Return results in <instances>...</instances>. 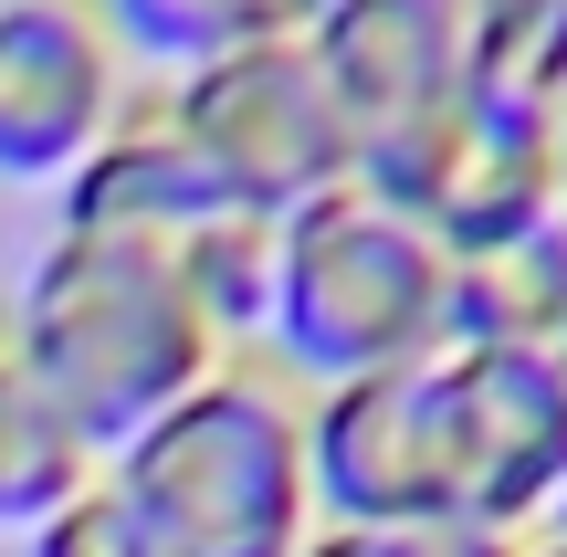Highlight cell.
<instances>
[{
	"instance_id": "6da1fadb",
	"label": "cell",
	"mask_w": 567,
	"mask_h": 557,
	"mask_svg": "<svg viewBox=\"0 0 567 557\" xmlns=\"http://www.w3.org/2000/svg\"><path fill=\"white\" fill-rule=\"evenodd\" d=\"M0 337L95 463L126 453L158 411H179L221 369V337L200 327L179 264L158 243H84V231H53L32 252Z\"/></svg>"
},
{
	"instance_id": "7a4b0ae2",
	"label": "cell",
	"mask_w": 567,
	"mask_h": 557,
	"mask_svg": "<svg viewBox=\"0 0 567 557\" xmlns=\"http://www.w3.org/2000/svg\"><path fill=\"white\" fill-rule=\"evenodd\" d=\"M105 495L147 526L158 557H305L316 474H305V390L284 369H221L158 411L126 453H105Z\"/></svg>"
},
{
	"instance_id": "3957f363",
	"label": "cell",
	"mask_w": 567,
	"mask_h": 557,
	"mask_svg": "<svg viewBox=\"0 0 567 557\" xmlns=\"http://www.w3.org/2000/svg\"><path fill=\"white\" fill-rule=\"evenodd\" d=\"M452 252L421 221H400L368 189H326L295 221H274V358L284 379H368L442 358Z\"/></svg>"
},
{
	"instance_id": "277c9868",
	"label": "cell",
	"mask_w": 567,
	"mask_h": 557,
	"mask_svg": "<svg viewBox=\"0 0 567 557\" xmlns=\"http://www.w3.org/2000/svg\"><path fill=\"white\" fill-rule=\"evenodd\" d=\"M179 126V147L210 168L231 210L252 221H295L305 200L326 189H358V137H347L337 95H326L305 32H274V42H243L221 63H189L158 105Z\"/></svg>"
},
{
	"instance_id": "5b68a950",
	"label": "cell",
	"mask_w": 567,
	"mask_h": 557,
	"mask_svg": "<svg viewBox=\"0 0 567 557\" xmlns=\"http://www.w3.org/2000/svg\"><path fill=\"white\" fill-rule=\"evenodd\" d=\"M358 189L389 200L400 221H421L452 264H463V252H494V243H515V231L557 221V116L463 84V105H452L431 137L368 158Z\"/></svg>"
},
{
	"instance_id": "8992f818",
	"label": "cell",
	"mask_w": 567,
	"mask_h": 557,
	"mask_svg": "<svg viewBox=\"0 0 567 557\" xmlns=\"http://www.w3.org/2000/svg\"><path fill=\"white\" fill-rule=\"evenodd\" d=\"M442 495L452 526L526 537L567 495V379L557 348H442Z\"/></svg>"
},
{
	"instance_id": "52a82bcc",
	"label": "cell",
	"mask_w": 567,
	"mask_h": 557,
	"mask_svg": "<svg viewBox=\"0 0 567 557\" xmlns=\"http://www.w3.org/2000/svg\"><path fill=\"white\" fill-rule=\"evenodd\" d=\"M305 474H316V526H368V537L452 526L431 358L368 369V379H326L305 400Z\"/></svg>"
},
{
	"instance_id": "ba28073f",
	"label": "cell",
	"mask_w": 567,
	"mask_h": 557,
	"mask_svg": "<svg viewBox=\"0 0 567 557\" xmlns=\"http://www.w3.org/2000/svg\"><path fill=\"white\" fill-rule=\"evenodd\" d=\"M326 95H337L358 168L389 147L431 137L473 84V0H337L326 21H305Z\"/></svg>"
},
{
	"instance_id": "9c48e42d",
	"label": "cell",
	"mask_w": 567,
	"mask_h": 557,
	"mask_svg": "<svg viewBox=\"0 0 567 557\" xmlns=\"http://www.w3.org/2000/svg\"><path fill=\"white\" fill-rule=\"evenodd\" d=\"M116 63L95 0H0V179H74L116 126Z\"/></svg>"
},
{
	"instance_id": "30bf717a",
	"label": "cell",
	"mask_w": 567,
	"mask_h": 557,
	"mask_svg": "<svg viewBox=\"0 0 567 557\" xmlns=\"http://www.w3.org/2000/svg\"><path fill=\"white\" fill-rule=\"evenodd\" d=\"M221 189H210V168L179 147V126L147 105V116H116L95 137V158L63 179V210L53 231H84V243H158L179 252L200 221H221Z\"/></svg>"
},
{
	"instance_id": "8fae6325",
	"label": "cell",
	"mask_w": 567,
	"mask_h": 557,
	"mask_svg": "<svg viewBox=\"0 0 567 557\" xmlns=\"http://www.w3.org/2000/svg\"><path fill=\"white\" fill-rule=\"evenodd\" d=\"M557 337H567V210L452 264L442 348H557Z\"/></svg>"
},
{
	"instance_id": "7c38bea8",
	"label": "cell",
	"mask_w": 567,
	"mask_h": 557,
	"mask_svg": "<svg viewBox=\"0 0 567 557\" xmlns=\"http://www.w3.org/2000/svg\"><path fill=\"white\" fill-rule=\"evenodd\" d=\"M95 474H105V463L63 432V411L32 390V369H21L11 337H0V526H21V537H32V526L63 516Z\"/></svg>"
},
{
	"instance_id": "4fadbf2b",
	"label": "cell",
	"mask_w": 567,
	"mask_h": 557,
	"mask_svg": "<svg viewBox=\"0 0 567 557\" xmlns=\"http://www.w3.org/2000/svg\"><path fill=\"white\" fill-rule=\"evenodd\" d=\"M179 285L189 306H200V327L221 337V358L243 348V337L274 327V221H252V210H221V221H200L179 252Z\"/></svg>"
},
{
	"instance_id": "5bb4252c",
	"label": "cell",
	"mask_w": 567,
	"mask_h": 557,
	"mask_svg": "<svg viewBox=\"0 0 567 557\" xmlns=\"http://www.w3.org/2000/svg\"><path fill=\"white\" fill-rule=\"evenodd\" d=\"M95 11H105V32H116V53H147V63H168V74L295 32L284 0H95Z\"/></svg>"
},
{
	"instance_id": "9a60e30c",
	"label": "cell",
	"mask_w": 567,
	"mask_h": 557,
	"mask_svg": "<svg viewBox=\"0 0 567 557\" xmlns=\"http://www.w3.org/2000/svg\"><path fill=\"white\" fill-rule=\"evenodd\" d=\"M473 84L515 105H567V0H473Z\"/></svg>"
},
{
	"instance_id": "2e32d148",
	"label": "cell",
	"mask_w": 567,
	"mask_h": 557,
	"mask_svg": "<svg viewBox=\"0 0 567 557\" xmlns=\"http://www.w3.org/2000/svg\"><path fill=\"white\" fill-rule=\"evenodd\" d=\"M32 557H158V547H147V526L126 516L105 484H84L63 516H42V526H32Z\"/></svg>"
},
{
	"instance_id": "e0dca14e",
	"label": "cell",
	"mask_w": 567,
	"mask_h": 557,
	"mask_svg": "<svg viewBox=\"0 0 567 557\" xmlns=\"http://www.w3.org/2000/svg\"><path fill=\"white\" fill-rule=\"evenodd\" d=\"M305 557H536L526 537H494V526H410V537H368V526H316Z\"/></svg>"
},
{
	"instance_id": "ac0fdd59",
	"label": "cell",
	"mask_w": 567,
	"mask_h": 557,
	"mask_svg": "<svg viewBox=\"0 0 567 557\" xmlns=\"http://www.w3.org/2000/svg\"><path fill=\"white\" fill-rule=\"evenodd\" d=\"M557 210H567V105H557Z\"/></svg>"
},
{
	"instance_id": "d6986e66",
	"label": "cell",
	"mask_w": 567,
	"mask_h": 557,
	"mask_svg": "<svg viewBox=\"0 0 567 557\" xmlns=\"http://www.w3.org/2000/svg\"><path fill=\"white\" fill-rule=\"evenodd\" d=\"M284 11H295V32H305V21H326V11H337V0H284Z\"/></svg>"
},
{
	"instance_id": "ffe728a7",
	"label": "cell",
	"mask_w": 567,
	"mask_h": 557,
	"mask_svg": "<svg viewBox=\"0 0 567 557\" xmlns=\"http://www.w3.org/2000/svg\"><path fill=\"white\" fill-rule=\"evenodd\" d=\"M547 526H557V537H547V547H567V495H557V516H547Z\"/></svg>"
},
{
	"instance_id": "44dd1931",
	"label": "cell",
	"mask_w": 567,
	"mask_h": 557,
	"mask_svg": "<svg viewBox=\"0 0 567 557\" xmlns=\"http://www.w3.org/2000/svg\"><path fill=\"white\" fill-rule=\"evenodd\" d=\"M557 379H567V337H557Z\"/></svg>"
},
{
	"instance_id": "7402d4cb",
	"label": "cell",
	"mask_w": 567,
	"mask_h": 557,
	"mask_svg": "<svg viewBox=\"0 0 567 557\" xmlns=\"http://www.w3.org/2000/svg\"><path fill=\"white\" fill-rule=\"evenodd\" d=\"M536 557H567V547H536Z\"/></svg>"
}]
</instances>
